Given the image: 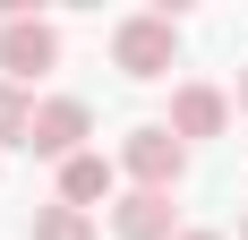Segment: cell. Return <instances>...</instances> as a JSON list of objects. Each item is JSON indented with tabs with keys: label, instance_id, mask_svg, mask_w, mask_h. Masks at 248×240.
Returning a JSON list of instances; mask_svg holds the SVG:
<instances>
[{
	"label": "cell",
	"instance_id": "1",
	"mask_svg": "<svg viewBox=\"0 0 248 240\" xmlns=\"http://www.w3.org/2000/svg\"><path fill=\"white\" fill-rule=\"evenodd\" d=\"M180 60V17L171 9H137V17L111 26V69L120 77H163Z\"/></svg>",
	"mask_w": 248,
	"mask_h": 240
},
{
	"label": "cell",
	"instance_id": "2",
	"mask_svg": "<svg viewBox=\"0 0 248 240\" xmlns=\"http://www.w3.org/2000/svg\"><path fill=\"white\" fill-rule=\"evenodd\" d=\"M120 171L137 180V189H180V171H188V146L171 137V120H146V129H128L120 137Z\"/></svg>",
	"mask_w": 248,
	"mask_h": 240
},
{
	"label": "cell",
	"instance_id": "3",
	"mask_svg": "<svg viewBox=\"0 0 248 240\" xmlns=\"http://www.w3.org/2000/svg\"><path fill=\"white\" fill-rule=\"evenodd\" d=\"M86 129H94V112H86L77 95H43V103H34V137H26V154L77 163V154H86Z\"/></svg>",
	"mask_w": 248,
	"mask_h": 240
},
{
	"label": "cell",
	"instance_id": "4",
	"mask_svg": "<svg viewBox=\"0 0 248 240\" xmlns=\"http://www.w3.org/2000/svg\"><path fill=\"white\" fill-rule=\"evenodd\" d=\"M0 69H9V86H34L43 69H60V26H43V17H0Z\"/></svg>",
	"mask_w": 248,
	"mask_h": 240
},
{
	"label": "cell",
	"instance_id": "5",
	"mask_svg": "<svg viewBox=\"0 0 248 240\" xmlns=\"http://www.w3.org/2000/svg\"><path fill=\"white\" fill-rule=\"evenodd\" d=\"M60 206H77V215H86V206H120V163L94 154V146H86L77 163H60Z\"/></svg>",
	"mask_w": 248,
	"mask_h": 240
},
{
	"label": "cell",
	"instance_id": "6",
	"mask_svg": "<svg viewBox=\"0 0 248 240\" xmlns=\"http://www.w3.org/2000/svg\"><path fill=\"white\" fill-rule=\"evenodd\" d=\"M111 232H120V240H180V215H171V197H163V189H120Z\"/></svg>",
	"mask_w": 248,
	"mask_h": 240
},
{
	"label": "cell",
	"instance_id": "7",
	"mask_svg": "<svg viewBox=\"0 0 248 240\" xmlns=\"http://www.w3.org/2000/svg\"><path fill=\"white\" fill-rule=\"evenodd\" d=\"M223 120H231V95H223V86H180V95H171V137L180 146L223 137Z\"/></svg>",
	"mask_w": 248,
	"mask_h": 240
},
{
	"label": "cell",
	"instance_id": "8",
	"mask_svg": "<svg viewBox=\"0 0 248 240\" xmlns=\"http://www.w3.org/2000/svg\"><path fill=\"white\" fill-rule=\"evenodd\" d=\"M26 137H34V95L0 77V146H26Z\"/></svg>",
	"mask_w": 248,
	"mask_h": 240
},
{
	"label": "cell",
	"instance_id": "9",
	"mask_svg": "<svg viewBox=\"0 0 248 240\" xmlns=\"http://www.w3.org/2000/svg\"><path fill=\"white\" fill-rule=\"evenodd\" d=\"M34 240H94V215H77V206H43V215H34Z\"/></svg>",
	"mask_w": 248,
	"mask_h": 240
},
{
	"label": "cell",
	"instance_id": "10",
	"mask_svg": "<svg viewBox=\"0 0 248 240\" xmlns=\"http://www.w3.org/2000/svg\"><path fill=\"white\" fill-rule=\"evenodd\" d=\"M180 240H231V232H180Z\"/></svg>",
	"mask_w": 248,
	"mask_h": 240
},
{
	"label": "cell",
	"instance_id": "11",
	"mask_svg": "<svg viewBox=\"0 0 248 240\" xmlns=\"http://www.w3.org/2000/svg\"><path fill=\"white\" fill-rule=\"evenodd\" d=\"M240 112H248V69H240Z\"/></svg>",
	"mask_w": 248,
	"mask_h": 240
},
{
	"label": "cell",
	"instance_id": "12",
	"mask_svg": "<svg viewBox=\"0 0 248 240\" xmlns=\"http://www.w3.org/2000/svg\"><path fill=\"white\" fill-rule=\"evenodd\" d=\"M240 240H248V215H240Z\"/></svg>",
	"mask_w": 248,
	"mask_h": 240
}]
</instances>
